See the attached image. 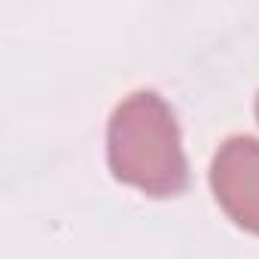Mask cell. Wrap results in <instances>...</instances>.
<instances>
[{
    "instance_id": "1",
    "label": "cell",
    "mask_w": 259,
    "mask_h": 259,
    "mask_svg": "<svg viewBox=\"0 0 259 259\" xmlns=\"http://www.w3.org/2000/svg\"><path fill=\"white\" fill-rule=\"evenodd\" d=\"M107 165L113 177L150 198H174L189 186V162L174 110L159 92L122 98L107 125Z\"/></svg>"
},
{
    "instance_id": "2",
    "label": "cell",
    "mask_w": 259,
    "mask_h": 259,
    "mask_svg": "<svg viewBox=\"0 0 259 259\" xmlns=\"http://www.w3.org/2000/svg\"><path fill=\"white\" fill-rule=\"evenodd\" d=\"M210 189L226 217L259 235V141L238 135L220 144L210 162Z\"/></svg>"
},
{
    "instance_id": "3",
    "label": "cell",
    "mask_w": 259,
    "mask_h": 259,
    "mask_svg": "<svg viewBox=\"0 0 259 259\" xmlns=\"http://www.w3.org/2000/svg\"><path fill=\"white\" fill-rule=\"evenodd\" d=\"M256 119H259V98H256Z\"/></svg>"
}]
</instances>
